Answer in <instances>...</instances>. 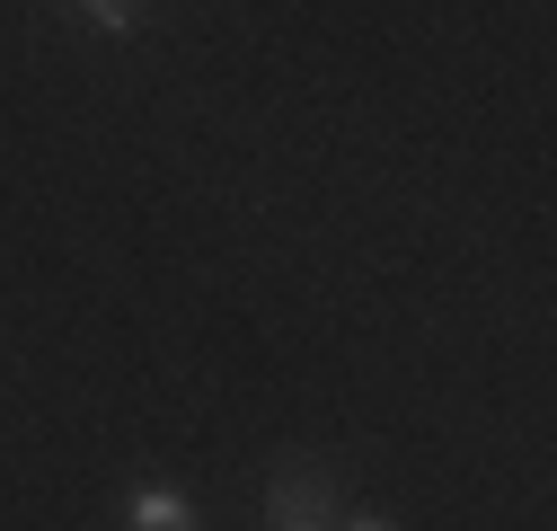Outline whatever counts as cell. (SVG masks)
Wrapping results in <instances>:
<instances>
[{
  "mask_svg": "<svg viewBox=\"0 0 557 531\" xmlns=\"http://www.w3.org/2000/svg\"><path fill=\"white\" fill-rule=\"evenodd\" d=\"M274 531H327V522H274Z\"/></svg>",
  "mask_w": 557,
  "mask_h": 531,
  "instance_id": "5",
  "label": "cell"
},
{
  "mask_svg": "<svg viewBox=\"0 0 557 531\" xmlns=\"http://www.w3.org/2000/svg\"><path fill=\"white\" fill-rule=\"evenodd\" d=\"M72 10H81L98 36H133V27H143V0H72Z\"/></svg>",
  "mask_w": 557,
  "mask_h": 531,
  "instance_id": "3",
  "label": "cell"
},
{
  "mask_svg": "<svg viewBox=\"0 0 557 531\" xmlns=\"http://www.w3.org/2000/svg\"><path fill=\"white\" fill-rule=\"evenodd\" d=\"M274 522H336V470L327 460H274L265 470V531Z\"/></svg>",
  "mask_w": 557,
  "mask_h": 531,
  "instance_id": "1",
  "label": "cell"
},
{
  "mask_svg": "<svg viewBox=\"0 0 557 531\" xmlns=\"http://www.w3.org/2000/svg\"><path fill=\"white\" fill-rule=\"evenodd\" d=\"M327 531H398V522H389V514H372V505H363V514H336V522H327Z\"/></svg>",
  "mask_w": 557,
  "mask_h": 531,
  "instance_id": "4",
  "label": "cell"
},
{
  "mask_svg": "<svg viewBox=\"0 0 557 531\" xmlns=\"http://www.w3.org/2000/svg\"><path fill=\"white\" fill-rule=\"evenodd\" d=\"M124 531H203V514L177 479H133L124 487Z\"/></svg>",
  "mask_w": 557,
  "mask_h": 531,
  "instance_id": "2",
  "label": "cell"
}]
</instances>
